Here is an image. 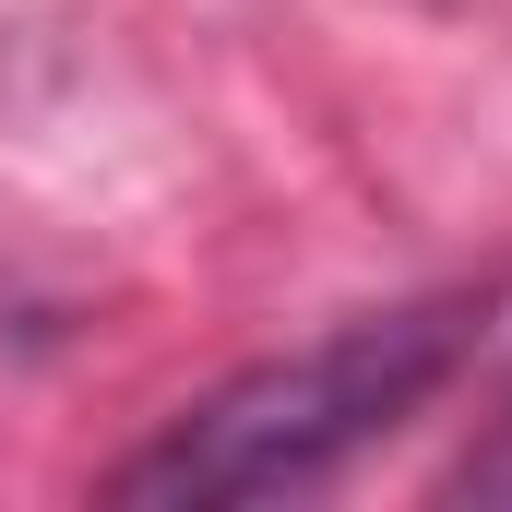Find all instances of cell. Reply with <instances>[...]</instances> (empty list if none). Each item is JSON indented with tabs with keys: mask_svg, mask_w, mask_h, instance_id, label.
Instances as JSON below:
<instances>
[{
	"mask_svg": "<svg viewBox=\"0 0 512 512\" xmlns=\"http://www.w3.org/2000/svg\"><path fill=\"white\" fill-rule=\"evenodd\" d=\"M489 322V286H441V298H393L346 310L334 334L262 358L203 405H179L131 465H108V501H298L322 477H346L370 441H393L429 393L465 370Z\"/></svg>",
	"mask_w": 512,
	"mask_h": 512,
	"instance_id": "1",
	"label": "cell"
},
{
	"mask_svg": "<svg viewBox=\"0 0 512 512\" xmlns=\"http://www.w3.org/2000/svg\"><path fill=\"white\" fill-rule=\"evenodd\" d=\"M453 501H512V382H501V405H489V429L465 441V465L441 477Z\"/></svg>",
	"mask_w": 512,
	"mask_h": 512,
	"instance_id": "2",
	"label": "cell"
}]
</instances>
